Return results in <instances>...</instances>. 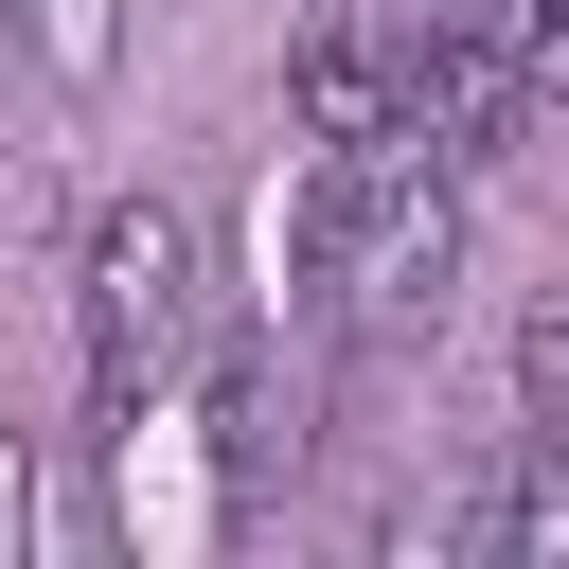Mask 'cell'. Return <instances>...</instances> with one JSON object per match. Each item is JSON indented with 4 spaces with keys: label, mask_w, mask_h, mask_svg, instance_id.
Masks as SVG:
<instances>
[{
    "label": "cell",
    "mask_w": 569,
    "mask_h": 569,
    "mask_svg": "<svg viewBox=\"0 0 569 569\" xmlns=\"http://www.w3.org/2000/svg\"><path fill=\"white\" fill-rule=\"evenodd\" d=\"M36 551V462H18V427H0V569Z\"/></svg>",
    "instance_id": "5"
},
{
    "label": "cell",
    "mask_w": 569,
    "mask_h": 569,
    "mask_svg": "<svg viewBox=\"0 0 569 569\" xmlns=\"http://www.w3.org/2000/svg\"><path fill=\"white\" fill-rule=\"evenodd\" d=\"M516 427H533V445H569V284L516 320Z\"/></svg>",
    "instance_id": "4"
},
{
    "label": "cell",
    "mask_w": 569,
    "mask_h": 569,
    "mask_svg": "<svg viewBox=\"0 0 569 569\" xmlns=\"http://www.w3.org/2000/svg\"><path fill=\"white\" fill-rule=\"evenodd\" d=\"M284 124H302V142H373V124H409V36H391V0H302Z\"/></svg>",
    "instance_id": "2"
},
{
    "label": "cell",
    "mask_w": 569,
    "mask_h": 569,
    "mask_svg": "<svg viewBox=\"0 0 569 569\" xmlns=\"http://www.w3.org/2000/svg\"><path fill=\"white\" fill-rule=\"evenodd\" d=\"M18 53H36L53 89H107V71H124V0H18Z\"/></svg>",
    "instance_id": "3"
},
{
    "label": "cell",
    "mask_w": 569,
    "mask_h": 569,
    "mask_svg": "<svg viewBox=\"0 0 569 569\" xmlns=\"http://www.w3.org/2000/svg\"><path fill=\"white\" fill-rule=\"evenodd\" d=\"M71 320H89V409L160 427L178 373H196V320H213V213L196 196H107L89 267H71Z\"/></svg>",
    "instance_id": "1"
}]
</instances>
